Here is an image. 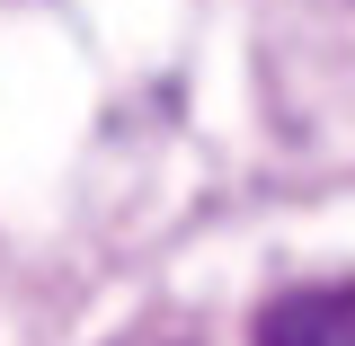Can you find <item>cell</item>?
Wrapping results in <instances>:
<instances>
[{"mask_svg":"<svg viewBox=\"0 0 355 346\" xmlns=\"http://www.w3.org/2000/svg\"><path fill=\"white\" fill-rule=\"evenodd\" d=\"M258 346H355V284H302L258 311Z\"/></svg>","mask_w":355,"mask_h":346,"instance_id":"1","label":"cell"}]
</instances>
